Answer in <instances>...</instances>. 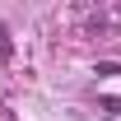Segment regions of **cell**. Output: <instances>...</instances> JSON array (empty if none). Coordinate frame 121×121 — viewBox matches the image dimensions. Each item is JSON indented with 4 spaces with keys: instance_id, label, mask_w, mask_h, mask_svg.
I'll return each mask as SVG.
<instances>
[{
    "instance_id": "obj_1",
    "label": "cell",
    "mask_w": 121,
    "mask_h": 121,
    "mask_svg": "<svg viewBox=\"0 0 121 121\" xmlns=\"http://www.w3.org/2000/svg\"><path fill=\"white\" fill-rule=\"evenodd\" d=\"M0 56H9V33L0 28Z\"/></svg>"
}]
</instances>
